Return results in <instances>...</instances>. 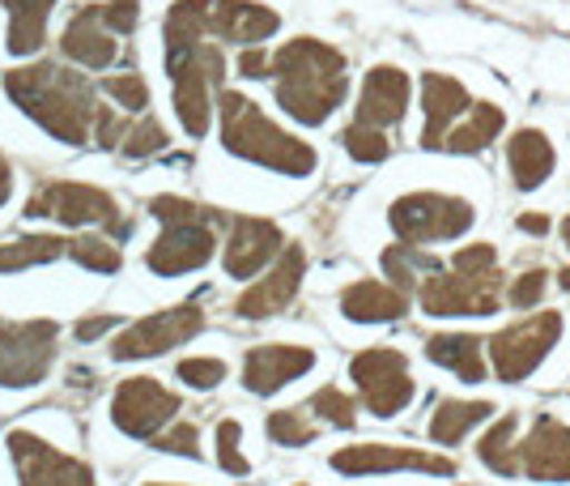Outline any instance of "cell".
I'll return each instance as SVG.
<instances>
[{
	"mask_svg": "<svg viewBox=\"0 0 570 486\" xmlns=\"http://www.w3.org/2000/svg\"><path fill=\"white\" fill-rule=\"evenodd\" d=\"M345 69H350L345 51L303 35V39H289L273 51L268 77H277V103L285 107V116H294L307 128H320L350 95Z\"/></svg>",
	"mask_w": 570,
	"mask_h": 486,
	"instance_id": "6da1fadb",
	"label": "cell"
},
{
	"mask_svg": "<svg viewBox=\"0 0 570 486\" xmlns=\"http://www.w3.org/2000/svg\"><path fill=\"white\" fill-rule=\"evenodd\" d=\"M4 95L13 98L43 133H51L65 146H81L95 133V120H98L95 90H90V81L77 74V69L51 65V60L26 65V69L4 74Z\"/></svg>",
	"mask_w": 570,
	"mask_h": 486,
	"instance_id": "7a4b0ae2",
	"label": "cell"
},
{
	"mask_svg": "<svg viewBox=\"0 0 570 486\" xmlns=\"http://www.w3.org/2000/svg\"><path fill=\"white\" fill-rule=\"evenodd\" d=\"M217 111H222V146L230 149L243 163H256L277 175H311L320 167V154L298 142L294 133H285L282 124H273L261 111V103H252L238 90H222L217 95Z\"/></svg>",
	"mask_w": 570,
	"mask_h": 486,
	"instance_id": "3957f363",
	"label": "cell"
},
{
	"mask_svg": "<svg viewBox=\"0 0 570 486\" xmlns=\"http://www.w3.org/2000/svg\"><path fill=\"white\" fill-rule=\"evenodd\" d=\"M149 214L163 222V235L149 243L145 252V269L158 278H179V273H196L214 261L217 252V222L222 214L209 205H196L184 196H154Z\"/></svg>",
	"mask_w": 570,
	"mask_h": 486,
	"instance_id": "277c9868",
	"label": "cell"
},
{
	"mask_svg": "<svg viewBox=\"0 0 570 486\" xmlns=\"http://www.w3.org/2000/svg\"><path fill=\"white\" fill-rule=\"evenodd\" d=\"M167 74L175 81V116L188 137H205L214 120V90L226 77V56L209 39L167 43Z\"/></svg>",
	"mask_w": 570,
	"mask_h": 486,
	"instance_id": "5b68a950",
	"label": "cell"
},
{
	"mask_svg": "<svg viewBox=\"0 0 570 486\" xmlns=\"http://www.w3.org/2000/svg\"><path fill=\"white\" fill-rule=\"evenodd\" d=\"M567 333L562 312H528L523 320L499 329L490 338V367L502 385H520L553 354V346Z\"/></svg>",
	"mask_w": 570,
	"mask_h": 486,
	"instance_id": "8992f818",
	"label": "cell"
},
{
	"mask_svg": "<svg viewBox=\"0 0 570 486\" xmlns=\"http://www.w3.org/2000/svg\"><path fill=\"white\" fill-rule=\"evenodd\" d=\"M387 222L396 231L401 243H443V240H460L464 231H473V205L464 196L452 193H404L392 201L387 210Z\"/></svg>",
	"mask_w": 570,
	"mask_h": 486,
	"instance_id": "52a82bcc",
	"label": "cell"
},
{
	"mask_svg": "<svg viewBox=\"0 0 570 486\" xmlns=\"http://www.w3.org/2000/svg\"><path fill=\"white\" fill-rule=\"evenodd\" d=\"M22 214L26 218H51L60 226H107L116 235H128V222L119 218L116 196L95 188V184H77V179L39 184Z\"/></svg>",
	"mask_w": 570,
	"mask_h": 486,
	"instance_id": "ba28073f",
	"label": "cell"
},
{
	"mask_svg": "<svg viewBox=\"0 0 570 486\" xmlns=\"http://www.w3.org/2000/svg\"><path fill=\"white\" fill-rule=\"evenodd\" d=\"M350 380L362 392V406L375 418H396L417 397V385L409 376V359L396 346H366L350 359Z\"/></svg>",
	"mask_w": 570,
	"mask_h": 486,
	"instance_id": "9c48e42d",
	"label": "cell"
},
{
	"mask_svg": "<svg viewBox=\"0 0 570 486\" xmlns=\"http://www.w3.org/2000/svg\"><path fill=\"white\" fill-rule=\"evenodd\" d=\"M417 303L426 317H494L502 303V273H464V269H434Z\"/></svg>",
	"mask_w": 570,
	"mask_h": 486,
	"instance_id": "30bf717a",
	"label": "cell"
},
{
	"mask_svg": "<svg viewBox=\"0 0 570 486\" xmlns=\"http://www.w3.org/2000/svg\"><path fill=\"white\" fill-rule=\"evenodd\" d=\"M56 320H0V385H39L56 363Z\"/></svg>",
	"mask_w": 570,
	"mask_h": 486,
	"instance_id": "8fae6325",
	"label": "cell"
},
{
	"mask_svg": "<svg viewBox=\"0 0 570 486\" xmlns=\"http://www.w3.org/2000/svg\"><path fill=\"white\" fill-rule=\"evenodd\" d=\"M200 329H205L200 303H175V308H163V312H149V317L132 320V324L111 341V359H116V363H137V359L167 354V350L196 338Z\"/></svg>",
	"mask_w": 570,
	"mask_h": 486,
	"instance_id": "7c38bea8",
	"label": "cell"
},
{
	"mask_svg": "<svg viewBox=\"0 0 570 486\" xmlns=\"http://www.w3.org/2000/svg\"><path fill=\"white\" fill-rule=\"evenodd\" d=\"M333 469L345 478H375V474H439V478H452L455 461L426 453V448H409V444H350V448L333 453Z\"/></svg>",
	"mask_w": 570,
	"mask_h": 486,
	"instance_id": "4fadbf2b",
	"label": "cell"
},
{
	"mask_svg": "<svg viewBox=\"0 0 570 486\" xmlns=\"http://www.w3.org/2000/svg\"><path fill=\"white\" fill-rule=\"evenodd\" d=\"M175 414H179V397L163 389L154 376H132L111 397V422L132 439H158L175 422Z\"/></svg>",
	"mask_w": 570,
	"mask_h": 486,
	"instance_id": "5bb4252c",
	"label": "cell"
},
{
	"mask_svg": "<svg viewBox=\"0 0 570 486\" xmlns=\"http://www.w3.org/2000/svg\"><path fill=\"white\" fill-rule=\"evenodd\" d=\"M4 444H9L13 465H18L22 486H98L90 465L81 461V457L60 453L48 439L30 436V431H9Z\"/></svg>",
	"mask_w": 570,
	"mask_h": 486,
	"instance_id": "9a60e30c",
	"label": "cell"
},
{
	"mask_svg": "<svg viewBox=\"0 0 570 486\" xmlns=\"http://www.w3.org/2000/svg\"><path fill=\"white\" fill-rule=\"evenodd\" d=\"M303 278H307V252L298 243H289L282 256L273 261V269L264 273L261 282H252L247 291L235 299V312L243 320H268L285 312L298 291H303Z\"/></svg>",
	"mask_w": 570,
	"mask_h": 486,
	"instance_id": "2e32d148",
	"label": "cell"
},
{
	"mask_svg": "<svg viewBox=\"0 0 570 486\" xmlns=\"http://www.w3.org/2000/svg\"><path fill=\"white\" fill-rule=\"evenodd\" d=\"M315 367V350L311 346H294V341H264L243 354V389L252 397H273L285 385L303 380Z\"/></svg>",
	"mask_w": 570,
	"mask_h": 486,
	"instance_id": "e0dca14e",
	"label": "cell"
},
{
	"mask_svg": "<svg viewBox=\"0 0 570 486\" xmlns=\"http://www.w3.org/2000/svg\"><path fill=\"white\" fill-rule=\"evenodd\" d=\"M282 252H285V235L277 222L243 214V218L230 222L226 252H222V269H226L230 278H243V282H247V278H256L264 265H273Z\"/></svg>",
	"mask_w": 570,
	"mask_h": 486,
	"instance_id": "ac0fdd59",
	"label": "cell"
},
{
	"mask_svg": "<svg viewBox=\"0 0 570 486\" xmlns=\"http://www.w3.org/2000/svg\"><path fill=\"white\" fill-rule=\"evenodd\" d=\"M520 474L532 483H570V427L558 414H541L520 439Z\"/></svg>",
	"mask_w": 570,
	"mask_h": 486,
	"instance_id": "d6986e66",
	"label": "cell"
},
{
	"mask_svg": "<svg viewBox=\"0 0 570 486\" xmlns=\"http://www.w3.org/2000/svg\"><path fill=\"white\" fill-rule=\"evenodd\" d=\"M473 111V95L469 86L452 74H422V116H426V128H422V146L426 149H443L448 133L455 124Z\"/></svg>",
	"mask_w": 570,
	"mask_h": 486,
	"instance_id": "ffe728a7",
	"label": "cell"
},
{
	"mask_svg": "<svg viewBox=\"0 0 570 486\" xmlns=\"http://www.w3.org/2000/svg\"><path fill=\"white\" fill-rule=\"evenodd\" d=\"M409 95H413V86H409V74H404V69H396V65H375V69L366 74V81H362V90H357L354 120L387 133V128H396V124L404 120Z\"/></svg>",
	"mask_w": 570,
	"mask_h": 486,
	"instance_id": "44dd1931",
	"label": "cell"
},
{
	"mask_svg": "<svg viewBox=\"0 0 570 486\" xmlns=\"http://www.w3.org/2000/svg\"><path fill=\"white\" fill-rule=\"evenodd\" d=\"M65 60L81 69H111L119 56V35L102 22V4H81L60 35Z\"/></svg>",
	"mask_w": 570,
	"mask_h": 486,
	"instance_id": "7402d4cb",
	"label": "cell"
},
{
	"mask_svg": "<svg viewBox=\"0 0 570 486\" xmlns=\"http://www.w3.org/2000/svg\"><path fill=\"white\" fill-rule=\"evenodd\" d=\"M282 30V13L261 0H209V39L261 48Z\"/></svg>",
	"mask_w": 570,
	"mask_h": 486,
	"instance_id": "603a6c76",
	"label": "cell"
},
{
	"mask_svg": "<svg viewBox=\"0 0 570 486\" xmlns=\"http://www.w3.org/2000/svg\"><path fill=\"white\" fill-rule=\"evenodd\" d=\"M341 312L354 324H392L409 312V294L392 282H375V278H362V282H350L341 291Z\"/></svg>",
	"mask_w": 570,
	"mask_h": 486,
	"instance_id": "cb8c5ba5",
	"label": "cell"
},
{
	"mask_svg": "<svg viewBox=\"0 0 570 486\" xmlns=\"http://www.w3.org/2000/svg\"><path fill=\"white\" fill-rule=\"evenodd\" d=\"M553 167H558V149H553V142H549L541 128L511 133V142H507V171H511V184L520 193L541 188L549 175H553Z\"/></svg>",
	"mask_w": 570,
	"mask_h": 486,
	"instance_id": "d4e9b609",
	"label": "cell"
},
{
	"mask_svg": "<svg viewBox=\"0 0 570 486\" xmlns=\"http://www.w3.org/2000/svg\"><path fill=\"white\" fill-rule=\"evenodd\" d=\"M426 359L455 371L464 385H481L485 380V346L473 333H434L426 341Z\"/></svg>",
	"mask_w": 570,
	"mask_h": 486,
	"instance_id": "484cf974",
	"label": "cell"
},
{
	"mask_svg": "<svg viewBox=\"0 0 570 486\" xmlns=\"http://www.w3.org/2000/svg\"><path fill=\"white\" fill-rule=\"evenodd\" d=\"M502 128H507V111L499 103H473V111L448 133L443 149L448 154H481V149H490L499 142Z\"/></svg>",
	"mask_w": 570,
	"mask_h": 486,
	"instance_id": "4316f807",
	"label": "cell"
},
{
	"mask_svg": "<svg viewBox=\"0 0 570 486\" xmlns=\"http://www.w3.org/2000/svg\"><path fill=\"white\" fill-rule=\"evenodd\" d=\"M9 9V39L4 48L13 56H35L48 39V18L56 9V0H4Z\"/></svg>",
	"mask_w": 570,
	"mask_h": 486,
	"instance_id": "83f0119b",
	"label": "cell"
},
{
	"mask_svg": "<svg viewBox=\"0 0 570 486\" xmlns=\"http://www.w3.org/2000/svg\"><path fill=\"white\" fill-rule=\"evenodd\" d=\"M476 461L499 478L520 474V414H502L499 422L476 439Z\"/></svg>",
	"mask_w": 570,
	"mask_h": 486,
	"instance_id": "f1b7e54d",
	"label": "cell"
},
{
	"mask_svg": "<svg viewBox=\"0 0 570 486\" xmlns=\"http://www.w3.org/2000/svg\"><path fill=\"white\" fill-rule=\"evenodd\" d=\"M490 414H494L490 401H460V397H443V401L434 406V414H430L426 431H430L434 444H448V448H452V444H460L473 427H481Z\"/></svg>",
	"mask_w": 570,
	"mask_h": 486,
	"instance_id": "f546056e",
	"label": "cell"
},
{
	"mask_svg": "<svg viewBox=\"0 0 570 486\" xmlns=\"http://www.w3.org/2000/svg\"><path fill=\"white\" fill-rule=\"evenodd\" d=\"M380 265L387 273V282L409 294V291H422V282L439 269V261L426 256V247H417V243H387Z\"/></svg>",
	"mask_w": 570,
	"mask_h": 486,
	"instance_id": "4dcf8cb0",
	"label": "cell"
},
{
	"mask_svg": "<svg viewBox=\"0 0 570 486\" xmlns=\"http://www.w3.org/2000/svg\"><path fill=\"white\" fill-rule=\"evenodd\" d=\"M69 252V240L60 235H22V240L0 243V273H22V269L48 265Z\"/></svg>",
	"mask_w": 570,
	"mask_h": 486,
	"instance_id": "1f68e13d",
	"label": "cell"
},
{
	"mask_svg": "<svg viewBox=\"0 0 570 486\" xmlns=\"http://www.w3.org/2000/svg\"><path fill=\"white\" fill-rule=\"evenodd\" d=\"M69 256L81 269H90V273H119V265H124L119 243L98 240V235H77V240H69Z\"/></svg>",
	"mask_w": 570,
	"mask_h": 486,
	"instance_id": "d6a6232c",
	"label": "cell"
},
{
	"mask_svg": "<svg viewBox=\"0 0 570 486\" xmlns=\"http://www.w3.org/2000/svg\"><path fill=\"white\" fill-rule=\"evenodd\" d=\"M320 436V427L303 410H273L268 414V439L282 448H307Z\"/></svg>",
	"mask_w": 570,
	"mask_h": 486,
	"instance_id": "836d02e7",
	"label": "cell"
},
{
	"mask_svg": "<svg viewBox=\"0 0 570 486\" xmlns=\"http://www.w3.org/2000/svg\"><path fill=\"white\" fill-rule=\"evenodd\" d=\"M341 146L350 149L354 163H383L392 154V142H387L383 128H371V124H357V120L341 133Z\"/></svg>",
	"mask_w": 570,
	"mask_h": 486,
	"instance_id": "e575fe53",
	"label": "cell"
},
{
	"mask_svg": "<svg viewBox=\"0 0 570 486\" xmlns=\"http://www.w3.org/2000/svg\"><path fill=\"white\" fill-rule=\"evenodd\" d=\"M307 410L315 414V418H324L328 427H354L357 422V401L350 397V392H341V389H320L315 397L307 401Z\"/></svg>",
	"mask_w": 570,
	"mask_h": 486,
	"instance_id": "d590c367",
	"label": "cell"
},
{
	"mask_svg": "<svg viewBox=\"0 0 570 486\" xmlns=\"http://www.w3.org/2000/svg\"><path fill=\"white\" fill-rule=\"evenodd\" d=\"M238 439H243V422H238V418H222V422H217V465H222L226 474L243 478V474H252V461L238 453Z\"/></svg>",
	"mask_w": 570,
	"mask_h": 486,
	"instance_id": "8d00e7d4",
	"label": "cell"
},
{
	"mask_svg": "<svg viewBox=\"0 0 570 486\" xmlns=\"http://www.w3.org/2000/svg\"><path fill=\"white\" fill-rule=\"evenodd\" d=\"M102 90L116 98V107L132 111V116H141L145 107H149V86H145L141 74H111L102 81Z\"/></svg>",
	"mask_w": 570,
	"mask_h": 486,
	"instance_id": "74e56055",
	"label": "cell"
},
{
	"mask_svg": "<svg viewBox=\"0 0 570 486\" xmlns=\"http://www.w3.org/2000/svg\"><path fill=\"white\" fill-rule=\"evenodd\" d=\"M124 158H149V154H158V149H167V128L154 120V116H145V120L132 124V133L124 137Z\"/></svg>",
	"mask_w": 570,
	"mask_h": 486,
	"instance_id": "f35d334b",
	"label": "cell"
},
{
	"mask_svg": "<svg viewBox=\"0 0 570 486\" xmlns=\"http://www.w3.org/2000/svg\"><path fill=\"white\" fill-rule=\"evenodd\" d=\"M549 273L541 265L537 269H523L520 278L507 286V303L511 308H520V312H528V308H537L541 299H546V291H549V282H546Z\"/></svg>",
	"mask_w": 570,
	"mask_h": 486,
	"instance_id": "ab89813d",
	"label": "cell"
},
{
	"mask_svg": "<svg viewBox=\"0 0 570 486\" xmlns=\"http://www.w3.org/2000/svg\"><path fill=\"white\" fill-rule=\"evenodd\" d=\"M175 376L188 385V389H217L226 380V363L222 359H179L175 363Z\"/></svg>",
	"mask_w": 570,
	"mask_h": 486,
	"instance_id": "60d3db41",
	"label": "cell"
},
{
	"mask_svg": "<svg viewBox=\"0 0 570 486\" xmlns=\"http://www.w3.org/2000/svg\"><path fill=\"white\" fill-rule=\"evenodd\" d=\"M149 444L158 453H175V457H200V431H196V422H184V418H175L167 431Z\"/></svg>",
	"mask_w": 570,
	"mask_h": 486,
	"instance_id": "b9f144b4",
	"label": "cell"
},
{
	"mask_svg": "<svg viewBox=\"0 0 570 486\" xmlns=\"http://www.w3.org/2000/svg\"><path fill=\"white\" fill-rule=\"evenodd\" d=\"M452 269H464V273H499V247L494 243H464L452 256Z\"/></svg>",
	"mask_w": 570,
	"mask_h": 486,
	"instance_id": "7bdbcfd3",
	"label": "cell"
},
{
	"mask_svg": "<svg viewBox=\"0 0 570 486\" xmlns=\"http://www.w3.org/2000/svg\"><path fill=\"white\" fill-rule=\"evenodd\" d=\"M98 4H102V22L111 26L119 39L132 35L141 22V0H98Z\"/></svg>",
	"mask_w": 570,
	"mask_h": 486,
	"instance_id": "ee69618b",
	"label": "cell"
},
{
	"mask_svg": "<svg viewBox=\"0 0 570 486\" xmlns=\"http://www.w3.org/2000/svg\"><path fill=\"white\" fill-rule=\"evenodd\" d=\"M132 133V124L124 120V116H116L111 107H98V120H95V142L102 149H116L124 146V137Z\"/></svg>",
	"mask_w": 570,
	"mask_h": 486,
	"instance_id": "f6af8a7d",
	"label": "cell"
},
{
	"mask_svg": "<svg viewBox=\"0 0 570 486\" xmlns=\"http://www.w3.org/2000/svg\"><path fill=\"white\" fill-rule=\"evenodd\" d=\"M268 69H273V56L264 48H243V56H238V74L243 77H268Z\"/></svg>",
	"mask_w": 570,
	"mask_h": 486,
	"instance_id": "bcb514c9",
	"label": "cell"
},
{
	"mask_svg": "<svg viewBox=\"0 0 570 486\" xmlns=\"http://www.w3.org/2000/svg\"><path fill=\"white\" fill-rule=\"evenodd\" d=\"M116 324H119V317L116 312H107V317L77 320V329H72V333H77V341H95V338H102L107 329H116Z\"/></svg>",
	"mask_w": 570,
	"mask_h": 486,
	"instance_id": "7dc6e473",
	"label": "cell"
},
{
	"mask_svg": "<svg viewBox=\"0 0 570 486\" xmlns=\"http://www.w3.org/2000/svg\"><path fill=\"white\" fill-rule=\"evenodd\" d=\"M520 231H528V235H546L549 218L546 214H520Z\"/></svg>",
	"mask_w": 570,
	"mask_h": 486,
	"instance_id": "c3c4849f",
	"label": "cell"
},
{
	"mask_svg": "<svg viewBox=\"0 0 570 486\" xmlns=\"http://www.w3.org/2000/svg\"><path fill=\"white\" fill-rule=\"evenodd\" d=\"M9 193H13V171H9V163H4V154H0V205L9 201Z\"/></svg>",
	"mask_w": 570,
	"mask_h": 486,
	"instance_id": "681fc988",
	"label": "cell"
},
{
	"mask_svg": "<svg viewBox=\"0 0 570 486\" xmlns=\"http://www.w3.org/2000/svg\"><path fill=\"white\" fill-rule=\"evenodd\" d=\"M558 286H562V291H570V269H562V273H558Z\"/></svg>",
	"mask_w": 570,
	"mask_h": 486,
	"instance_id": "f907efd6",
	"label": "cell"
},
{
	"mask_svg": "<svg viewBox=\"0 0 570 486\" xmlns=\"http://www.w3.org/2000/svg\"><path fill=\"white\" fill-rule=\"evenodd\" d=\"M562 243H567V247H570V214H567V218H562Z\"/></svg>",
	"mask_w": 570,
	"mask_h": 486,
	"instance_id": "816d5d0a",
	"label": "cell"
},
{
	"mask_svg": "<svg viewBox=\"0 0 570 486\" xmlns=\"http://www.w3.org/2000/svg\"><path fill=\"white\" fill-rule=\"evenodd\" d=\"M145 486H179V483H145Z\"/></svg>",
	"mask_w": 570,
	"mask_h": 486,
	"instance_id": "f5cc1de1",
	"label": "cell"
},
{
	"mask_svg": "<svg viewBox=\"0 0 570 486\" xmlns=\"http://www.w3.org/2000/svg\"><path fill=\"white\" fill-rule=\"evenodd\" d=\"M294 486H307V483H294Z\"/></svg>",
	"mask_w": 570,
	"mask_h": 486,
	"instance_id": "db71d44e",
	"label": "cell"
}]
</instances>
